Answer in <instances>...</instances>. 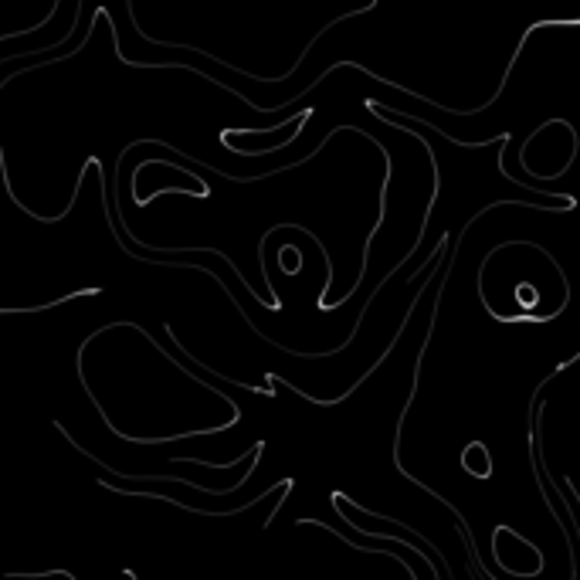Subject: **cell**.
<instances>
[{
    "instance_id": "6da1fadb",
    "label": "cell",
    "mask_w": 580,
    "mask_h": 580,
    "mask_svg": "<svg viewBox=\"0 0 580 580\" xmlns=\"http://www.w3.org/2000/svg\"><path fill=\"white\" fill-rule=\"evenodd\" d=\"M462 469L469 472L472 479H492V455L486 441H469L465 451H462Z\"/></svg>"
},
{
    "instance_id": "7a4b0ae2",
    "label": "cell",
    "mask_w": 580,
    "mask_h": 580,
    "mask_svg": "<svg viewBox=\"0 0 580 580\" xmlns=\"http://www.w3.org/2000/svg\"><path fill=\"white\" fill-rule=\"evenodd\" d=\"M333 506H336V513H339V519H343V523H346V526H353V523H350V516L343 513V509H339V499H336L333 495ZM357 530H363V533L370 536V539H380V543H394V546H407V550H411V553H418V557L424 560V563H427V567H431V577L438 580L441 577V570H438V567H434V560L427 557V553H421V550H418V546H411V543H407V539H401V536H383V533H374V530H367V526H357Z\"/></svg>"
},
{
    "instance_id": "277c9868",
    "label": "cell",
    "mask_w": 580,
    "mask_h": 580,
    "mask_svg": "<svg viewBox=\"0 0 580 580\" xmlns=\"http://www.w3.org/2000/svg\"><path fill=\"white\" fill-rule=\"evenodd\" d=\"M516 299H519L523 306H526V302L533 306V302H536V292H533V289H526V285H519V289H516Z\"/></svg>"
},
{
    "instance_id": "3957f363",
    "label": "cell",
    "mask_w": 580,
    "mask_h": 580,
    "mask_svg": "<svg viewBox=\"0 0 580 580\" xmlns=\"http://www.w3.org/2000/svg\"><path fill=\"white\" fill-rule=\"evenodd\" d=\"M295 526H323V530H330V533L339 536L336 526H326V523H319V519H295ZM339 539H346V536H339ZM350 543H353V539H350ZM353 550H360V553H383V557H394L397 563H404L401 553H390V550H374V546H357V543H353ZM404 567H407V563H404ZM407 574H411V577H418V574H414V567H407Z\"/></svg>"
}]
</instances>
